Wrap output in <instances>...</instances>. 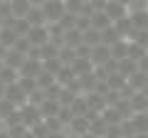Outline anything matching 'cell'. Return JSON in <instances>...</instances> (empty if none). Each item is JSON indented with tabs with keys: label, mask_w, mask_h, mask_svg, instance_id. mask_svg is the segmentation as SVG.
Here are the masks:
<instances>
[{
	"label": "cell",
	"mask_w": 148,
	"mask_h": 138,
	"mask_svg": "<svg viewBox=\"0 0 148 138\" xmlns=\"http://www.w3.org/2000/svg\"><path fill=\"white\" fill-rule=\"evenodd\" d=\"M40 10H42V15H45V22H47V25H54V22H59L62 15H64V0H45L42 5H40Z\"/></svg>",
	"instance_id": "obj_1"
},
{
	"label": "cell",
	"mask_w": 148,
	"mask_h": 138,
	"mask_svg": "<svg viewBox=\"0 0 148 138\" xmlns=\"http://www.w3.org/2000/svg\"><path fill=\"white\" fill-rule=\"evenodd\" d=\"M17 113H20L22 123H25L27 128H32L35 123L45 121V118H42V111H40V106H35V104H30V101H27L25 106H20V109H17Z\"/></svg>",
	"instance_id": "obj_2"
},
{
	"label": "cell",
	"mask_w": 148,
	"mask_h": 138,
	"mask_svg": "<svg viewBox=\"0 0 148 138\" xmlns=\"http://www.w3.org/2000/svg\"><path fill=\"white\" fill-rule=\"evenodd\" d=\"M25 37L32 47H42L45 42H49V30H47V25H37V27H30V32Z\"/></svg>",
	"instance_id": "obj_3"
},
{
	"label": "cell",
	"mask_w": 148,
	"mask_h": 138,
	"mask_svg": "<svg viewBox=\"0 0 148 138\" xmlns=\"http://www.w3.org/2000/svg\"><path fill=\"white\" fill-rule=\"evenodd\" d=\"M3 99L10 101L15 109H20V106H25V104H27V94L17 86V81H15V84H10V86H5V96H3Z\"/></svg>",
	"instance_id": "obj_4"
},
{
	"label": "cell",
	"mask_w": 148,
	"mask_h": 138,
	"mask_svg": "<svg viewBox=\"0 0 148 138\" xmlns=\"http://www.w3.org/2000/svg\"><path fill=\"white\" fill-rule=\"evenodd\" d=\"M40 72H42V62H40V59H30V57H27L25 62H22V67L17 69V74L25 77V79H35Z\"/></svg>",
	"instance_id": "obj_5"
},
{
	"label": "cell",
	"mask_w": 148,
	"mask_h": 138,
	"mask_svg": "<svg viewBox=\"0 0 148 138\" xmlns=\"http://www.w3.org/2000/svg\"><path fill=\"white\" fill-rule=\"evenodd\" d=\"M104 12H106V17H109L111 22H116V20H121V17H126V15H128V8H126V5H121V3H114V0H106Z\"/></svg>",
	"instance_id": "obj_6"
},
{
	"label": "cell",
	"mask_w": 148,
	"mask_h": 138,
	"mask_svg": "<svg viewBox=\"0 0 148 138\" xmlns=\"http://www.w3.org/2000/svg\"><path fill=\"white\" fill-rule=\"evenodd\" d=\"M109 59H111V52H109L106 44H96V47L89 49V62L94 64V67H101V64L109 62Z\"/></svg>",
	"instance_id": "obj_7"
},
{
	"label": "cell",
	"mask_w": 148,
	"mask_h": 138,
	"mask_svg": "<svg viewBox=\"0 0 148 138\" xmlns=\"http://www.w3.org/2000/svg\"><path fill=\"white\" fill-rule=\"evenodd\" d=\"M69 69H72V72H74V77L79 79V77L91 74V72H94V64L89 62V57H77L72 64H69Z\"/></svg>",
	"instance_id": "obj_8"
},
{
	"label": "cell",
	"mask_w": 148,
	"mask_h": 138,
	"mask_svg": "<svg viewBox=\"0 0 148 138\" xmlns=\"http://www.w3.org/2000/svg\"><path fill=\"white\" fill-rule=\"evenodd\" d=\"M111 25H114V22L106 17V12H104V10H101V12H91V15H89V27H91V30H96V32L109 30Z\"/></svg>",
	"instance_id": "obj_9"
},
{
	"label": "cell",
	"mask_w": 148,
	"mask_h": 138,
	"mask_svg": "<svg viewBox=\"0 0 148 138\" xmlns=\"http://www.w3.org/2000/svg\"><path fill=\"white\" fill-rule=\"evenodd\" d=\"M86 131H89V118L86 116H74L67 126V133H72V136H84Z\"/></svg>",
	"instance_id": "obj_10"
},
{
	"label": "cell",
	"mask_w": 148,
	"mask_h": 138,
	"mask_svg": "<svg viewBox=\"0 0 148 138\" xmlns=\"http://www.w3.org/2000/svg\"><path fill=\"white\" fill-rule=\"evenodd\" d=\"M128 104H131V111H133V113L148 111V96L143 94V91H133V94L128 96Z\"/></svg>",
	"instance_id": "obj_11"
},
{
	"label": "cell",
	"mask_w": 148,
	"mask_h": 138,
	"mask_svg": "<svg viewBox=\"0 0 148 138\" xmlns=\"http://www.w3.org/2000/svg\"><path fill=\"white\" fill-rule=\"evenodd\" d=\"M59 47H62V44L52 42V40H49V42H45L42 47H37V52H40V62H47V59H54V57L59 54Z\"/></svg>",
	"instance_id": "obj_12"
},
{
	"label": "cell",
	"mask_w": 148,
	"mask_h": 138,
	"mask_svg": "<svg viewBox=\"0 0 148 138\" xmlns=\"http://www.w3.org/2000/svg\"><path fill=\"white\" fill-rule=\"evenodd\" d=\"M126 84L131 86L133 91H143V89H146V84H148V74H143V72H138V69H136V72L126 79Z\"/></svg>",
	"instance_id": "obj_13"
},
{
	"label": "cell",
	"mask_w": 148,
	"mask_h": 138,
	"mask_svg": "<svg viewBox=\"0 0 148 138\" xmlns=\"http://www.w3.org/2000/svg\"><path fill=\"white\" fill-rule=\"evenodd\" d=\"M82 42H84V40H82V32L77 30V27H74V30H67V32L62 35V44H64V47H72V49H77Z\"/></svg>",
	"instance_id": "obj_14"
},
{
	"label": "cell",
	"mask_w": 148,
	"mask_h": 138,
	"mask_svg": "<svg viewBox=\"0 0 148 138\" xmlns=\"http://www.w3.org/2000/svg\"><path fill=\"white\" fill-rule=\"evenodd\" d=\"M128 121H131V126H133V133H148V111L133 113Z\"/></svg>",
	"instance_id": "obj_15"
},
{
	"label": "cell",
	"mask_w": 148,
	"mask_h": 138,
	"mask_svg": "<svg viewBox=\"0 0 148 138\" xmlns=\"http://www.w3.org/2000/svg\"><path fill=\"white\" fill-rule=\"evenodd\" d=\"M106 86H109V91H121L123 86H126V77H121L119 72H111V74H106Z\"/></svg>",
	"instance_id": "obj_16"
},
{
	"label": "cell",
	"mask_w": 148,
	"mask_h": 138,
	"mask_svg": "<svg viewBox=\"0 0 148 138\" xmlns=\"http://www.w3.org/2000/svg\"><path fill=\"white\" fill-rule=\"evenodd\" d=\"M17 40H20V37L15 35V30H12V27H0V44H3V47L12 49Z\"/></svg>",
	"instance_id": "obj_17"
},
{
	"label": "cell",
	"mask_w": 148,
	"mask_h": 138,
	"mask_svg": "<svg viewBox=\"0 0 148 138\" xmlns=\"http://www.w3.org/2000/svg\"><path fill=\"white\" fill-rule=\"evenodd\" d=\"M10 10H12V17H27V12L32 10V5H30V0H12Z\"/></svg>",
	"instance_id": "obj_18"
},
{
	"label": "cell",
	"mask_w": 148,
	"mask_h": 138,
	"mask_svg": "<svg viewBox=\"0 0 148 138\" xmlns=\"http://www.w3.org/2000/svg\"><path fill=\"white\" fill-rule=\"evenodd\" d=\"M59 101H52V99H45L42 104H40V111H42V118H54L59 111Z\"/></svg>",
	"instance_id": "obj_19"
},
{
	"label": "cell",
	"mask_w": 148,
	"mask_h": 138,
	"mask_svg": "<svg viewBox=\"0 0 148 138\" xmlns=\"http://www.w3.org/2000/svg\"><path fill=\"white\" fill-rule=\"evenodd\" d=\"M106 128H109V126L104 123V118H101V113H99V116H94V118L89 121V133H91V136H96V138H104Z\"/></svg>",
	"instance_id": "obj_20"
},
{
	"label": "cell",
	"mask_w": 148,
	"mask_h": 138,
	"mask_svg": "<svg viewBox=\"0 0 148 138\" xmlns=\"http://www.w3.org/2000/svg\"><path fill=\"white\" fill-rule=\"evenodd\" d=\"M101 118H104V123H106V126H119V123L123 121V118H121V113H119L114 106H106L104 111H101Z\"/></svg>",
	"instance_id": "obj_21"
},
{
	"label": "cell",
	"mask_w": 148,
	"mask_h": 138,
	"mask_svg": "<svg viewBox=\"0 0 148 138\" xmlns=\"http://www.w3.org/2000/svg\"><path fill=\"white\" fill-rule=\"evenodd\" d=\"M35 84H37V89H42V91H47L52 84H57V79H54V74H49V72H40V74L35 77Z\"/></svg>",
	"instance_id": "obj_22"
},
{
	"label": "cell",
	"mask_w": 148,
	"mask_h": 138,
	"mask_svg": "<svg viewBox=\"0 0 148 138\" xmlns=\"http://www.w3.org/2000/svg\"><path fill=\"white\" fill-rule=\"evenodd\" d=\"M136 69H138V64H136V62H131V59H126V57L116 62V72H119L121 77H126V79L133 74V72H136Z\"/></svg>",
	"instance_id": "obj_23"
},
{
	"label": "cell",
	"mask_w": 148,
	"mask_h": 138,
	"mask_svg": "<svg viewBox=\"0 0 148 138\" xmlns=\"http://www.w3.org/2000/svg\"><path fill=\"white\" fill-rule=\"evenodd\" d=\"M67 109L72 111V116H86V113H89V106H86L84 96H77V99H74Z\"/></svg>",
	"instance_id": "obj_24"
},
{
	"label": "cell",
	"mask_w": 148,
	"mask_h": 138,
	"mask_svg": "<svg viewBox=\"0 0 148 138\" xmlns=\"http://www.w3.org/2000/svg\"><path fill=\"white\" fill-rule=\"evenodd\" d=\"M25 59H27V57L17 54L15 49H8V54H5V59H3V64H5V67H10V69H20Z\"/></svg>",
	"instance_id": "obj_25"
},
{
	"label": "cell",
	"mask_w": 148,
	"mask_h": 138,
	"mask_svg": "<svg viewBox=\"0 0 148 138\" xmlns=\"http://www.w3.org/2000/svg\"><path fill=\"white\" fill-rule=\"evenodd\" d=\"M82 40H84V42L82 44H86V47H96V44H101V32H96V30H86V32H82Z\"/></svg>",
	"instance_id": "obj_26"
},
{
	"label": "cell",
	"mask_w": 148,
	"mask_h": 138,
	"mask_svg": "<svg viewBox=\"0 0 148 138\" xmlns=\"http://www.w3.org/2000/svg\"><path fill=\"white\" fill-rule=\"evenodd\" d=\"M17 79H20L17 69H10V67H5V64H3V69H0V81H3L5 86H10V84H15Z\"/></svg>",
	"instance_id": "obj_27"
},
{
	"label": "cell",
	"mask_w": 148,
	"mask_h": 138,
	"mask_svg": "<svg viewBox=\"0 0 148 138\" xmlns=\"http://www.w3.org/2000/svg\"><path fill=\"white\" fill-rule=\"evenodd\" d=\"M126 47H128L126 40H121V42H116V44H111V47H109L111 59H116V62H119V59H123V57H126Z\"/></svg>",
	"instance_id": "obj_28"
},
{
	"label": "cell",
	"mask_w": 148,
	"mask_h": 138,
	"mask_svg": "<svg viewBox=\"0 0 148 138\" xmlns=\"http://www.w3.org/2000/svg\"><path fill=\"white\" fill-rule=\"evenodd\" d=\"M30 27H32V25L25 20V17H15V22H12V30H15L17 37H25L27 32H30Z\"/></svg>",
	"instance_id": "obj_29"
},
{
	"label": "cell",
	"mask_w": 148,
	"mask_h": 138,
	"mask_svg": "<svg viewBox=\"0 0 148 138\" xmlns=\"http://www.w3.org/2000/svg\"><path fill=\"white\" fill-rule=\"evenodd\" d=\"M12 49H15L17 54H22V57H27V54L32 52V44L27 42V37H20V40L15 42V47H12Z\"/></svg>",
	"instance_id": "obj_30"
},
{
	"label": "cell",
	"mask_w": 148,
	"mask_h": 138,
	"mask_svg": "<svg viewBox=\"0 0 148 138\" xmlns=\"http://www.w3.org/2000/svg\"><path fill=\"white\" fill-rule=\"evenodd\" d=\"M64 64L59 62V57H54V59H47V62H42V69L45 72H49V74H57L59 69H62Z\"/></svg>",
	"instance_id": "obj_31"
},
{
	"label": "cell",
	"mask_w": 148,
	"mask_h": 138,
	"mask_svg": "<svg viewBox=\"0 0 148 138\" xmlns=\"http://www.w3.org/2000/svg\"><path fill=\"white\" fill-rule=\"evenodd\" d=\"M30 133L35 138H47L49 136V128H47V123H45V121H40V123H35V126L30 128Z\"/></svg>",
	"instance_id": "obj_32"
},
{
	"label": "cell",
	"mask_w": 148,
	"mask_h": 138,
	"mask_svg": "<svg viewBox=\"0 0 148 138\" xmlns=\"http://www.w3.org/2000/svg\"><path fill=\"white\" fill-rule=\"evenodd\" d=\"M17 86H20V89L25 91L27 96H30L32 91H37V84H35V79H25V77H20V79H17Z\"/></svg>",
	"instance_id": "obj_33"
},
{
	"label": "cell",
	"mask_w": 148,
	"mask_h": 138,
	"mask_svg": "<svg viewBox=\"0 0 148 138\" xmlns=\"http://www.w3.org/2000/svg\"><path fill=\"white\" fill-rule=\"evenodd\" d=\"M12 111H17V109L12 106L10 101H5V99H0V121H5V118L10 116Z\"/></svg>",
	"instance_id": "obj_34"
},
{
	"label": "cell",
	"mask_w": 148,
	"mask_h": 138,
	"mask_svg": "<svg viewBox=\"0 0 148 138\" xmlns=\"http://www.w3.org/2000/svg\"><path fill=\"white\" fill-rule=\"evenodd\" d=\"M8 133H10V138H22L27 133V126L25 123H17V126H10V128H5Z\"/></svg>",
	"instance_id": "obj_35"
},
{
	"label": "cell",
	"mask_w": 148,
	"mask_h": 138,
	"mask_svg": "<svg viewBox=\"0 0 148 138\" xmlns=\"http://www.w3.org/2000/svg\"><path fill=\"white\" fill-rule=\"evenodd\" d=\"M47 138H67V131H54V133H49Z\"/></svg>",
	"instance_id": "obj_36"
},
{
	"label": "cell",
	"mask_w": 148,
	"mask_h": 138,
	"mask_svg": "<svg viewBox=\"0 0 148 138\" xmlns=\"http://www.w3.org/2000/svg\"><path fill=\"white\" fill-rule=\"evenodd\" d=\"M131 138H148V133H133Z\"/></svg>",
	"instance_id": "obj_37"
},
{
	"label": "cell",
	"mask_w": 148,
	"mask_h": 138,
	"mask_svg": "<svg viewBox=\"0 0 148 138\" xmlns=\"http://www.w3.org/2000/svg\"><path fill=\"white\" fill-rule=\"evenodd\" d=\"M3 96H5V84L0 81V99H3Z\"/></svg>",
	"instance_id": "obj_38"
},
{
	"label": "cell",
	"mask_w": 148,
	"mask_h": 138,
	"mask_svg": "<svg viewBox=\"0 0 148 138\" xmlns=\"http://www.w3.org/2000/svg\"><path fill=\"white\" fill-rule=\"evenodd\" d=\"M0 138H10V133H8L5 128H3V131H0Z\"/></svg>",
	"instance_id": "obj_39"
},
{
	"label": "cell",
	"mask_w": 148,
	"mask_h": 138,
	"mask_svg": "<svg viewBox=\"0 0 148 138\" xmlns=\"http://www.w3.org/2000/svg\"><path fill=\"white\" fill-rule=\"evenodd\" d=\"M22 138H35V136H32V133H30V128H27V133H25Z\"/></svg>",
	"instance_id": "obj_40"
},
{
	"label": "cell",
	"mask_w": 148,
	"mask_h": 138,
	"mask_svg": "<svg viewBox=\"0 0 148 138\" xmlns=\"http://www.w3.org/2000/svg\"><path fill=\"white\" fill-rule=\"evenodd\" d=\"M82 138H96V136H91V133L86 131V133H84V136H82Z\"/></svg>",
	"instance_id": "obj_41"
},
{
	"label": "cell",
	"mask_w": 148,
	"mask_h": 138,
	"mask_svg": "<svg viewBox=\"0 0 148 138\" xmlns=\"http://www.w3.org/2000/svg\"><path fill=\"white\" fill-rule=\"evenodd\" d=\"M67 138H82V136H72V133H67Z\"/></svg>",
	"instance_id": "obj_42"
},
{
	"label": "cell",
	"mask_w": 148,
	"mask_h": 138,
	"mask_svg": "<svg viewBox=\"0 0 148 138\" xmlns=\"http://www.w3.org/2000/svg\"><path fill=\"white\" fill-rule=\"evenodd\" d=\"M0 3H12V0H0Z\"/></svg>",
	"instance_id": "obj_43"
},
{
	"label": "cell",
	"mask_w": 148,
	"mask_h": 138,
	"mask_svg": "<svg viewBox=\"0 0 148 138\" xmlns=\"http://www.w3.org/2000/svg\"><path fill=\"white\" fill-rule=\"evenodd\" d=\"M3 128H5V126H3V121H0V131H3Z\"/></svg>",
	"instance_id": "obj_44"
},
{
	"label": "cell",
	"mask_w": 148,
	"mask_h": 138,
	"mask_svg": "<svg viewBox=\"0 0 148 138\" xmlns=\"http://www.w3.org/2000/svg\"><path fill=\"white\" fill-rule=\"evenodd\" d=\"M0 69H3V62H0Z\"/></svg>",
	"instance_id": "obj_45"
},
{
	"label": "cell",
	"mask_w": 148,
	"mask_h": 138,
	"mask_svg": "<svg viewBox=\"0 0 148 138\" xmlns=\"http://www.w3.org/2000/svg\"><path fill=\"white\" fill-rule=\"evenodd\" d=\"M121 138H123V136H121Z\"/></svg>",
	"instance_id": "obj_46"
}]
</instances>
